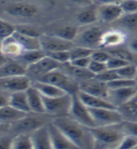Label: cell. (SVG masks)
Segmentation results:
<instances>
[{
    "label": "cell",
    "mask_w": 137,
    "mask_h": 149,
    "mask_svg": "<svg viewBox=\"0 0 137 149\" xmlns=\"http://www.w3.org/2000/svg\"><path fill=\"white\" fill-rule=\"evenodd\" d=\"M51 122L79 149H92V138L88 128L75 122L69 116L53 118Z\"/></svg>",
    "instance_id": "obj_1"
},
{
    "label": "cell",
    "mask_w": 137,
    "mask_h": 149,
    "mask_svg": "<svg viewBox=\"0 0 137 149\" xmlns=\"http://www.w3.org/2000/svg\"><path fill=\"white\" fill-rule=\"evenodd\" d=\"M92 138V149L117 148L125 135L121 123L89 129Z\"/></svg>",
    "instance_id": "obj_2"
},
{
    "label": "cell",
    "mask_w": 137,
    "mask_h": 149,
    "mask_svg": "<svg viewBox=\"0 0 137 149\" xmlns=\"http://www.w3.org/2000/svg\"><path fill=\"white\" fill-rule=\"evenodd\" d=\"M3 12L14 21L26 22L39 14L40 7L34 2L13 1L3 3Z\"/></svg>",
    "instance_id": "obj_3"
},
{
    "label": "cell",
    "mask_w": 137,
    "mask_h": 149,
    "mask_svg": "<svg viewBox=\"0 0 137 149\" xmlns=\"http://www.w3.org/2000/svg\"><path fill=\"white\" fill-rule=\"evenodd\" d=\"M105 31L106 29L103 26L99 25L97 23L78 27V34L73 43L75 46L83 47L92 50L99 49L101 37Z\"/></svg>",
    "instance_id": "obj_4"
},
{
    "label": "cell",
    "mask_w": 137,
    "mask_h": 149,
    "mask_svg": "<svg viewBox=\"0 0 137 149\" xmlns=\"http://www.w3.org/2000/svg\"><path fill=\"white\" fill-rule=\"evenodd\" d=\"M34 81H41L51 84L69 95L77 94L78 91V83L74 80L72 77H70L67 74H65L61 68L56 69Z\"/></svg>",
    "instance_id": "obj_5"
},
{
    "label": "cell",
    "mask_w": 137,
    "mask_h": 149,
    "mask_svg": "<svg viewBox=\"0 0 137 149\" xmlns=\"http://www.w3.org/2000/svg\"><path fill=\"white\" fill-rule=\"evenodd\" d=\"M43 98L45 114L47 116H52L53 118L68 116L72 104V95L64 94L55 98Z\"/></svg>",
    "instance_id": "obj_6"
},
{
    "label": "cell",
    "mask_w": 137,
    "mask_h": 149,
    "mask_svg": "<svg viewBox=\"0 0 137 149\" xmlns=\"http://www.w3.org/2000/svg\"><path fill=\"white\" fill-rule=\"evenodd\" d=\"M45 115H36L29 113L20 120L10 125V132L15 134H31L35 130L47 125Z\"/></svg>",
    "instance_id": "obj_7"
},
{
    "label": "cell",
    "mask_w": 137,
    "mask_h": 149,
    "mask_svg": "<svg viewBox=\"0 0 137 149\" xmlns=\"http://www.w3.org/2000/svg\"><path fill=\"white\" fill-rule=\"evenodd\" d=\"M95 127L117 125L123 122L122 116L117 108L89 109Z\"/></svg>",
    "instance_id": "obj_8"
},
{
    "label": "cell",
    "mask_w": 137,
    "mask_h": 149,
    "mask_svg": "<svg viewBox=\"0 0 137 149\" xmlns=\"http://www.w3.org/2000/svg\"><path fill=\"white\" fill-rule=\"evenodd\" d=\"M68 116L71 119L75 120V122L88 129L95 128V124L92 120L89 108H87L80 102L77 94L72 95V104H71Z\"/></svg>",
    "instance_id": "obj_9"
},
{
    "label": "cell",
    "mask_w": 137,
    "mask_h": 149,
    "mask_svg": "<svg viewBox=\"0 0 137 149\" xmlns=\"http://www.w3.org/2000/svg\"><path fill=\"white\" fill-rule=\"evenodd\" d=\"M97 22L105 24H113L122 16L119 2H102L96 8Z\"/></svg>",
    "instance_id": "obj_10"
},
{
    "label": "cell",
    "mask_w": 137,
    "mask_h": 149,
    "mask_svg": "<svg viewBox=\"0 0 137 149\" xmlns=\"http://www.w3.org/2000/svg\"><path fill=\"white\" fill-rule=\"evenodd\" d=\"M61 64L55 62L54 60L50 58L49 56H45L44 58L39 60L36 63L28 66L26 69V76L31 79V81L37 80L41 77L54 71L56 69H59Z\"/></svg>",
    "instance_id": "obj_11"
},
{
    "label": "cell",
    "mask_w": 137,
    "mask_h": 149,
    "mask_svg": "<svg viewBox=\"0 0 137 149\" xmlns=\"http://www.w3.org/2000/svg\"><path fill=\"white\" fill-rule=\"evenodd\" d=\"M40 49L46 54L56 52V51L70 50L74 47V43L70 41L60 38L58 36L50 34H42L39 37Z\"/></svg>",
    "instance_id": "obj_12"
},
{
    "label": "cell",
    "mask_w": 137,
    "mask_h": 149,
    "mask_svg": "<svg viewBox=\"0 0 137 149\" xmlns=\"http://www.w3.org/2000/svg\"><path fill=\"white\" fill-rule=\"evenodd\" d=\"M128 38L129 36L119 29H116V28L107 29L105 31L101 37L99 49L106 50L122 47L127 43Z\"/></svg>",
    "instance_id": "obj_13"
},
{
    "label": "cell",
    "mask_w": 137,
    "mask_h": 149,
    "mask_svg": "<svg viewBox=\"0 0 137 149\" xmlns=\"http://www.w3.org/2000/svg\"><path fill=\"white\" fill-rule=\"evenodd\" d=\"M78 91H82L89 95L102 98L107 101L108 88L106 83H103L97 78L92 77L88 80L80 82L78 84ZM108 102V101H107Z\"/></svg>",
    "instance_id": "obj_14"
},
{
    "label": "cell",
    "mask_w": 137,
    "mask_h": 149,
    "mask_svg": "<svg viewBox=\"0 0 137 149\" xmlns=\"http://www.w3.org/2000/svg\"><path fill=\"white\" fill-rule=\"evenodd\" d=\"M31 79L27 76L0 78V88L8 93L25 91L31 86Z\"/></svg>",
    "instance_id": "obj_15"
},
{
    "label": "cell",
    "mask_w": 137,
    "mask_h": 149,
    "mask_svg": "<svg viewBox=\"0 0 137 149\" xmlns=\"http://www.w3.org/2000/svg\"><path fill=\"white\" fill-rule=\"evenodd\" d=\"M137 91V87H128L123 88H115V90H109L108 88L107 101L115 107L121 106L126 102H128Z\"/></svg>",
    "instance_id": "obj_16"
},
{
    "label": "cell",
    "mask_w": 137,
    "mask_h": 149,
    "mask_svg": "<svg viewBox=\"0 0 137 149\" xmlns=\"http://www.w3.org/2000/svg\"><path fill=\"white\" fill-rule=\"evenodd\" d=\"M23 51L22 46L12 35L0 40V52L8 60H16Z\"/></svg>",
    "instance_id": "obj_17"
},
{
    "label": "cell",
    "mask_w": 137,
    "mask_h": 149,
    "mask_svg": "<svg viewBox=\"0 0 137 149\" xmlns=\"http://www.w3.org/2000/svg\"><path fill=\"white\" fill-rule=\"evenodd\" d=\"M48 132L50 135V143L53 149H79L73 143H71L64 135L52 124V122H49Z\"/></svg>",
    "instance_id": "obj_18"
},
{
    "label": "cell",
    "mask_w": 137,
    "mask_h": 149,
    "mask_svg": "<svg viewBox=\"0 0 137 149\" xmlns=\"http://www.w3.org/2000/svg\"><path fill=\"white\" fill-rule=\"evenodd\" d=\"M30 113L36 115H46L43 104V98L32 85L25 91Z\"/></svg>",
    "instance_id": "obj_19"
},
{
    "label": "cell",
    "mask_w": 137,
    "mask_h": 149,
    "mask_svg": "<svg viewBox=\"0 0 137 149\" xmlns=\"http://www.w3.org/2000/svg\"><path fill=\"white\" fill-rule=\"evenodd\" d=\"M113 28L124 32L126 35L137 34V13L134 14H122V16L116 22L113 23Z\"/></svg>",
    "instance_id": "obj_20"
},
{
    "label": "cell",
    "mask_w": 137,
    "mask_h": 149,
    "mask_svg": "<svg viewBox=\"0 0 137 149\" xmlns=\"http://www.w3.org/2000/svg\"><path fill=\"white\" fill-rule=\"evenodd\" d=\"M96 8L97 6L95 5V3H94V5H87L86 7L82 8L77 13V15H75V21L78 22V27L98 23Z\"/></svg>",
    "instance_id": "obj_21"
},
{
    "label": "cell",
    "mask_w": 137,
    "mask_h": 149,
    "mask_svg": "<svg viewBox=\"0 0 137 149\" xmlns=\"http://www.w3.org/2000/svg\"><path fill=\"white\" fill-rule=\"evenodd\" d=\"M47 125L37 129L34 132L31 133L34 149H53L50 143Z\"/></svg>",
    "instance_id": "obj_22"
},
{
    "label": "cell",
    "mask_w": 137,
    "mask_h": 149,
    "mask_svg": "<svg viewBox=\"0 0 137 149\" xmlns=\"http://www.w3.org/2000/svg\"><path fill=\"white\" fill-rule=\"evenodd\" d=\"M123 122H137V91L124 104L117 107Z\"/></svg>",
    "instance_id": "obj_23"
},
{
    "label": "cell",
    "mask_w": 137,
    "mask_h": 149,
    "mask_svg": "<svg viewBox=\"0 0 137 149\" xmlns=\"http://www.w3.org/2000/svg\"><path fill=\"white\" fill-rule=\"evenodd\" d=\"M77 95L80 102L89 109H98V108H115L109 102L103 100L102 98L89 95L82 91H78Z\"/></svg>",
    "instance_id": "obj_24"
},
{
    "label": "cell",
    "mask_w": 137,
    "mask_h": 149,
    "mask_svg": "<svg viewBox=\"0 0 137 149\" xmlns=\"http://www.w3.org/2000/svg\"><path fill=\"white\" fill-rule=\"evenodd\" d=\"M26 68L19 63L17 61L8 60L0 67V78L26 76Z\"/></svg>",
    "instance_id": "obj_25"
},
{
    "label": "cell",
    "mask_w": 137,
    "mask_h": 149,
    "mask_svg": "<svg viewBox=\"0 0 137 149\" xmlns=\"http://www.w3.org/2000/svg\"><path fill=\"white\" fill-rule=\"evenodd\" d=\"M60 68L62 69L65 74H67L70 77H72L74 80L77 81L78 84L80 82H83L85 80H88V79L94 77L93 74L89 72L87 68L75 67L73 65H71L69 63L65 64H62Z\"/></svg>",
    "instance_id": "obj_26"
},
{
    "label": "cell",
    "mask_w": 137,
    "mask_h": 149,
    "mask_svg": "<svg viewBox=\"0 0 137 149\" xmlns=\"http://www.w3.org/2000/svg\"><path fill=\"white\" fill-rule=\"evenodd\" d=\"M31 85L39 92V94L42 97H45V98H55V97H60V96L66 94L64 91L60 90L57 87L51 85V84L46 83V82L32 81Z\"/></svg>",
    "instance_id": "obj_27"
},
{
    "label": "cell",
    "mask_w": 137,
    "mask_h": 149,
    "mask_svg": "<svg viewBox=\"0 0 137 149\" xmlns=\"http://www.w3.org/2000/svg\"><path fill=\"white\" fill-rule=\"evenodd\" d=\"M8 105L12 107L13 109H15L19 112H22V113H24V114L30 113L25 91L10 93V94H9Z\"/></svg>",
    "instance_id": "obj_28"
},
{
    "label": "cell",
    "mask_w": 137,
    "mask_h": 149,
    "mask_svg": "<svg viewBox=\"0 0 137 149\" xmlns=\"http://www.w3.org/2000/svg\"><path fill=\"white\" fill-rule=\"evenodd\" d=\"M25 115L24 113L19 112L9 105L4 106L0 108V124L4 125H12L16 121L20 120Z\"/></svg>",
    "instance_id": "obj_29"
},
{
    "label": "cell",
    "mask_w": 137,
    "mask_h": 149,
    "mask_svg": "<svg viewBox=\"0 0 137 149\" xmlns=\"http://www.w3.org/2000/svg\"><path fill=\"white\" fill-rule=\"evenodd\" d=\"M45 56H46V53L41 49L25 50L22 53L21 56H19V57L14 61H17L19 63H21L27 69L28 66H30V65L38 62L39 60L44 58Z\"/></svg>",
    "instance_id": "obj_30"
},
{
    "label": "cell",
    "mask_w": 137,
    "mask_h": 149,
    "mask_svg": "<svg viewBox=\"0 0 137 149\" xmlns=\"http://www.w3.org/2000/svg\"><path fill=\"white\" fill-rule=\"evenodd\" d=\"M78 26L73 24H66V25L60 26L54 32L48 33V34L58 36L60 38L64 39L66 41L74 42L75 37L78 34Z\"/></svg>",
    "instance_id": "obj_31"
},
{
    "label": "cell",
    "mask_w": 137,
    "mask_h": 149,
    "mask_svg": "<svg viewBox=\"0 0 137 149\" xmlns=\"http://www.w3.org/2000/svg\"><path fill=\"white\" fill-rule=\"evenodd\" d=\"M106 51L108 54L110 56H113V57L121 59L129 63L137 64V56L131 52L127 47L122 46V47H119V48L106 49Z\"/></svg>",
    "instance_id": "obj_32"
},
{
    "label": "cell",
    "mask_w": 137,
    "mask_h": 149,
    "mask_svg": "<svg viewBox=\"0 0 137 149\" xmlns=\"http://www.w3.org/2000/svg\"><path fill=\"white\" fill-rule=\"evenodd\" d=\"M13 37L15 38L20 45L22 46V48L23 50H36V49H40V42L39 38H36V37H29L22 36L19 33L14 31L12 34Z\"/></svg>",
    "instance_id": "obj_33"
},
{
    "label": "cell",
    "mask_w": 137,
    "mask_h": 149,
    "mask_svg": "<svg viewBox=\"0 0 137 149\" xmlns=\"http://www.w3.org/2000/svg\"><path fill=\"white\" fill-rule=\"evenodd\" d=\"M9 149H34L31 134L13 135Z\"/></svg>",
    "instance_id": "obj_34"
},
{
    "label": "cell",
    "mask_w": 137,
    "mask_h": 149,
    "mask_svg": "<svg viewBox=\"0 0 137 149\" xmlns=\"http://www.w3.org/2000/svg\"><path fill=\"white\" fill-rule=\"evenodd\" d=\"M15 28V32L19 33L22 36H29V37H36V38H39L42 36V33L38 28L32 25V24H28V23H21V24H18L16 26H14Z\"/></svg>",
    "instance_id": "obj_35"
},
{
    "label": "cell",
    "mask_w": 137,
    "mask_h": 149,
    "mask_svg": "<svg viewBox=\"0 0 137 149\" xmlns=\"http://www.w3.org/2000/svg\"><path fill=\"white\" fill-rule=\"evenodd\" d=\"M116 73L120 78L127 79V80H134L137 74V64L129 63L116 70Z\"/></svg>",
    "instance_id": "obj_36"
},
{
    "label": "cell",
    "mask_w": 137,
    "mask_h": 149,
    "mask_svg": "<svg viewBox=\"0 0 137 149\" xmlns=\"http://www.w3.org/2000/svg\"><path fill=\"white\" fill-rule=\"evenodd\" d=\"M93 50L89 49L86 48H83V47H79V46H75L69 50V55H70V62L74 60H78V59H81V58H87V57H91V54Z\"/></svg>",
    "instance_id": "obj_37"
},
{
    "label": "cell",
    "mask_w": 137,
    "mask_h": 149,
    "mask_svg": "<svg viewBox=\"0 0 137 149\" xmlns=\"http://www.w3.org/2000/svg\"><path fill=\"white\" fill-rule=\"evenodd\" d=\"M107 88L109 90H115V88H123L128 87H137L135 80H127L123 78H117L109 83L106 84Z\"/></svg>",
    "instance_id": "obj_38"
},
{
    "label": "cell",
    "mask_w": 137,
    "mask_h": 149,
    "mask_svg": "<svg viewBox=\"0 0 137 149\" xmlns=\"http://www.w3.org/2000/svg\"><path fill=\"white\" fill-rule=\"evenodd\" d=\"M14 30H15L14 25H12L9 22L0 18V40L11 36L14 33Z\"/></svg>",
    "instance_id": "obj_39"
},
{
    "label": "cell",
    "mask_w": 137,
    "mask_h": 149,
    "mask_svg": "<svg viewBox=\"0 0 137 149\" xmlns=\"http://www.w3.org/2000/svg\"><path fill=\"white\" fill-rule=\"evenodd\" d=\"M47 56H49L50 58L54 60L55 62H57L58 63L65 64L70 62V55H69V50H64V51H56V52H51L46 54Z\"/></svg>",
    "instance_id": "obj_40"
},
{
    "label": "cell",
    "mask_w": 137,
    "mask_h": 149,
    "mask_svg": "<svg viewBox=\"0 0 137 149\" xmlns=\"http://www.w3.org/2000/svg\"><path fill=\"white\" fill-rule=\"evenodd\" d=\"M137 146V138L130 134H125L117 146V149H134Z\"/></svg>",
    "instance_id": "obj_41"
},
{
    "label": "cell",
    "mask_w": 137,
    "mask_h": 149,
    "mask_svg": "<svg viewBox=\"0 0 137 149\" xmlns=\"http://www.w3.org/2000/svg\"><path fill=\"white\" fill-rule=\"evenodd\" d=\"M94 77L97 78L98 80L106 83V84L109 83V82H111L113 80H115V79H117V78H119L116 71H114V70H109V69L105 70L103 72L97 74V76H95Z\"/></svg>",
    "instance_id": "obj_42"
},
{
    "label": "cell",
    "mask_w": 137,
    "mask_h": 149,
    "mask_svg": "<svg viewBox=\"0 0 137 149\" xmlns=\"http://www.w3.org/2000/svg\"><path fill=\"white\" fill-rule=\"evenodd\" d=\"M119 5L122 14L137 13V1H120Z\"/></svg>",
    "instance_id": "obj_43"
},
{
    "label": "cell",
    "mask_w": 137,
    "mask_h": 149,
    "mask_svg": "<svg viewBox=\"0 0 137 149\" xmlns=\"http://www.w3.org/2000/svg\"><path fill=\"white\" fill-rule=\"evenodd\" d=\"M91 60L92 61H95V62L99 63H106L107 60L110 58V55L107 53V51L105 49H95L93 50L92 54H91Z\"/></svg>",
    "instance_id": "obj_44"
},
{
    "label": "cell",
    "mask_w": 137,
    "mask_h": 149,
    "mask_svg": "<svg viewBox=\"0 0 137 149\" xmlns=\"http://www.w3.org/2000/svg\"><path fill=\"white\" fill-rule=\"evenodd\" d=\"M127 64H129V63H127V62H125V61L119 59L117 57H113V56H110V58L107 60V62L106 63L107 69L114 70V71L125 66V65H127Z\"/></svg>",
    "instance_id": "obj_45"
},
{
    "label": "cell",
    "mask_w": 137,
    "mask_h": 149,
    "mask_svg": "<svg viewBox=\"0 0 137 149\" xmlns=\"http://www.w3.org/2000/svg\"><path fill=\"white\" fill-rule=\"evenodd\" d=\"M107 68H106V63L95 62V61H92V60H91V62H89V64L88 66V70L93 74L94 77L97 76L99 74H101L102 72H103Z\"/></svg>",
    "instance_id": "obj_46"
},
{
    "label": "cell",
    "mask_w": 137,
    "mask_h": 149,
    "mask_svg": "<svg viewBox=\"0 0 137 149\" xmlns=\"http://www.w3.org/2000/svg\"><path fill=\"white\" fill-rule=\"evenodd\" d=\"M122 129L125 134H130L137 138V122H122Z\"/></svg>",
    "instance_id": "obj_47"
},
{
    "label": "cell",
    "mask_w": 137,
    "mask_h": 149,
    "mask_svg": "<svg viewBox=\"0 0 137 149\" xmlns=\"http://www.w3.org/2000/svg\"><path fill=\"white\" fill-rule=\"evenodd\" d=\"M91 62V58L87 57V58H81V59H78V60H74L69 62L71 65H73L75 67H78V68H87Z\"/></svg>",
    "instance_id": "obj_48"
},
{
    "label": "cell",
    "mask_w": 137,
    "mask_h": 149,
    "mask_svg": "<svg viewBox=\"0 0 137 149\" xmlns=\"http://www.w3.org/2000/svg\"><path fill=\"white\" fill-rule=\"evenodd\" d=\"M126 44H127L126 45L127 48H128L134 54L137 56V34L129 37Z\"/></svg>",
    "instance_id": "obj_49"
},
{
    "label": "cell",
    "mask_w": 137,
    "mask_h": 149,
    "mask_svg": "<svg viewBox=\"0 0 137 149\" xmlns=\"http://www.w3.org/2000/svg\"><path fill=\"white\" fill-rule=\"evenodd\" d=\"M13 135H4L0 137V149H9L10 148V143Z\"/></svg>",
    "instance_id": "obj_50"
},
{
    "label": "cell",
    "mask_w": 137,
    "mask_h": 149,
    "mask_svg": "<svg viewBox=\"0 0 137 149\" xmlns=\"http://www.w3.org/2000/svg\"><path fill=\"white\" fill-rule=\"evenodd\" d=\"M8 100H9V93L0 88V108L8 105Z\"/></svg>",
    "instance_id": "obj_51"
},
{
    "label": "cell",
    "mask_w": 137,
    "mask_h": 149,
    "mask_svg": "<svg viewBox=\"0 0 137 149\" xmlns=\"http://www.w3.org/2000/svg\"><path fill=\"white\" fill-rule=\"evenodd\" d=\"M10 132V125H4L0 124V137L8 134V132Z\"/></svg>",
    "instance_id": "obj_52"
},
{
    "label": "cell",
    "mask_w": 137,
    "mask_h": 149,
    "mask_svg": "<svg viewBox=\"0 0 137 149\" xmlns=\"http://www.w3.org/2000/svg\"><path fill=\"white\" fill-rule=\"evenodd\" d=\"M8 60L7 58H5L4 56L1 54V52H0V67H1L4 63H6L8 62Z\"/></svg>",
    "instance_id": "obj_53"
},
{
    "label": "cell",
    "mask_w": 137,
    "mask_h": 149,
    "mask_svg": "<svg viewBox=\"0 0 137 149\" xmlns=\"http://www.w3.org/2000/svg\"><path fill=\"white\" fill-rule=\"evenodd\" d=\"M134 80H135V83H136V86H137V74H136V77H135V79H134Z\"/></svg>",
    "instance_id": "obj_54"
},
{
    "label": "cell",
    "mask_w": 137,
    "mask_h": 149,
    "mask_svg": "<svg viewBox=\"0 0 137 149\" xmlns=\"http://www.w3.org/2000/svg\"><path fill=\"white\" fill-rule=\"evenodd\" d=\"M134 149H137V146H135V147H134Z\"/></svg>",
    "instance_id": "obj_55"
},
{
    "label": "cell",
    "mask_w": 137,
    "mask_h": 149,
    "mask_svg": "<svg viewBox=\"0 0 137 149\" xmlns=\"http://www.w3.org/2000/svg\"><path fill=\"white\" fill-rule=\"evenodd\" d=\"M110 149H117V148H110Z\"/></svg>",
    "instance_id": "obj_56"
}]
</instances>
